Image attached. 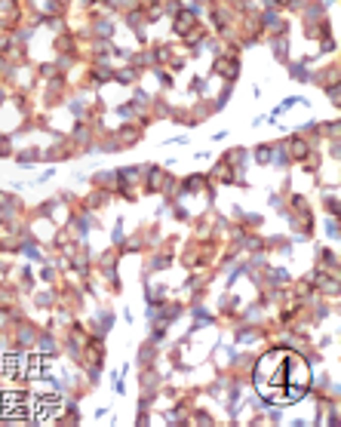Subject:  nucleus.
Listing matches in <instances>:
<instances>
[{"label":"nucleus","mask_w":341,"mask_h":427,"mask_svg":"<svg viewBox=\"0 0 341 427\" xmlns=\"http://www.w3.org/2000/svg\"><path fill=\"white\" fill-rule=\"evenodd\" d=\"M255 388H258V394L268 402L289 406L308 394L310 369H308L304 356H298L295 350H286V348L270 350L255 366Z\"/></svg>","instance_id":"f257e3e1"}]
</instances>
